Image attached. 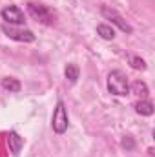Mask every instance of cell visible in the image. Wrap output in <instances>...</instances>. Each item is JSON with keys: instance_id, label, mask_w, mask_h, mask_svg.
I'll return each instance as SVG.
<instances>
[{"instance_id": "1", "label": "cell", "mask_w": 155, "mask_h": 157, "mask_svg": "<svg viewBox=\"0 0 155 157\" xmlns=\"http://www.w3.org/2000/svg\"><path fill=\"white\" fill-rule=\"evenodd\" d=\"M108 90H110V93L119 95V97L128 95V93H130V84H128L126 75H124L122 71H119V70L112 71V73L108 75Z\"/></svg>"}, {"instance_id": "2", "label": "cell", "mask_w": 155, "mask_h": 157, "mask_svg": "<svg viewBox=\"0 0 155 157\" xmlns=\"http://www.w3.org/2000/svg\"><path fill=\"white\" fill-rule=\"evenodd\" d=\"M51 126H53L55 133H64L68 130V112H66V106L62 101L57 102V108L51 117Z\"/></svg>"}, {"instance_id": "3", "label": "cell", "mask_w": 155, "mask_h": 157, "mask_svg": "<svg viewBox=\"0 0 155 157\" xmlns=\"http://www.w3.org/2000/svg\"><path fill=\"white\" fill-rule=\"evenodd\" d=\"M28 11L29 15L37 20V22H42V24H53V13L42 6V4H28Z\"/></svg>"}, {"instance_id": "4", "label": "cell", "mask_w": 155, "mask_h": 157, "mask_svg": "<svg viewBox=\"0 0 155 157\" xmlns=\"http://www.w3.org/2000/svg\"><path fill=\"white\" fill-rule=\"evenodd\" d=\"M100 13H102V17L104 18H108V20H112V24H115L117 28L120 29V31H124V33H131L133 29H131V26L117 13L115 9H112V7H102L100 9Z\"/></svg>"}, {"instance_id": "5", "label": "cell", "mask_w": 155, "mask_h": 157, "mask_svg": "<svg viewBox=\"0 0 155 157\" xmlns=\"http://www.w3.org/2000/svg\"><path fill=\"white\" fill-rule=\"evenodd\" d=\"M2 31H4V33L9 37V39L18 40V42H33V40H35L33 31H29V29H24V31H20V29H15L13 26H7V24H4V26H2Z\"/></svg>"}, {"instance_id": "6", "label": "cell", "mask_w": 155, "mask_h": 157, "mask_svg": "<svg viewBox=\"0 0 155 157\" xmlns=\"http://www.w3.org/2000/svg\"><path fill=\"white\" fill-rule=\"evenodd\" d=\"M2 18L9 24H15V26H22L24 24V13L17 7V6H9L2 11Z\"/></svg>"}, {"instance_id": "7", "label": "cell", "mask_w": 155, "mask_h": 157, "mask_svg": "<svg viewBox=\"0 0 155 157\" xmlns=\"http://www.w3.org/2000/svg\"><path fill=\"white\" fill-rule=\"evenodd\" d=\"M7 143H9V150L13 152V155H18L20 150H22V146H24V139H22L17 132H9Z\"/></svg>"}, {"instance_id": "8", "label": "cell", "mask_w": 155, "mask_h": 157, "mask_svg": "<svg viewBox=\"0 0 155 157\" xmlns=\"http://www.w3.org/2000/svg\"><path fill=\"white\" fill-rule=\"evenodd\" d=\"M2 88H4L6 91H9V93H17V91H20L22 84H20L18 78L6 77V78H2Z\"/></svg>"}, {"instance_id": "9", "label": "cell", "mask_w": 155, "mask_h": 157, "mask_svg": "<svg viewBox=\"0 0 155 157\" xmlns=\"http://www.w3.org/2000/svg\"><path fill=\"white\" fill-rule=\"evenodd\" d=\"M135 112H137L139 115H152V113H153V102L142 99V101L135 102Z\"/></svg>"}, {"instance_id": "10", "label": "cell", "mask_w": 155, "mask_h": 157, "mask_svg": "<svg viewBox=\"0 0 155 157\" xmlns=\"http://www.w3.org/2000/svg\"><path fill=\"white\" fill-rule=\"evenodd\" d=\"M97 33H99L104 40H113L115 39V31H113V28L108 26V24H99V26H97Z\"/></svg>"}, {"instance_id": "11", "label": "cell", "mask_w": 155, "mask_h": 157, "mask_svg": "<svg viewBox=\"0 0 155 157\" xmlns=\"http://www.w3.org/2000/svg\"><path fill=\"white\" fill-rule=\"evenodd\" d=\"M64 75H66V78L70 80V82H77L78 80V68L75 66V64H68L66 66V70H64Z\"/></svg>"}, {"instance_id": "12", "label": "cell", "mask_w": 155, "mask_h": 157, "mask_svg": "<svg viewBox=\"0 0 155 157\" xmlns=\"http://www.w3.org/2000/svg\"><path fill=\"white\" fill-rule=\"evenodd\" d=\"M131 90H133V93H137L139 97H146V95H148V86H146L144 82H141V80L133 82Z\"/></svg>"}, {"instance_id": "13", "label": "cell", "mask_w": 155, "mask_h": 157, "mask_svg": "<svg viewBox=\"0 0 155 157\" xmlns=\"http://www.w3.org/2000/svg\"><path fill=\"white\" fill-rule=\"evenodd\" d=\"M130 64H131L133 70H141V71L146 70V62H144L141 57H131V59H130Z\"/></svg>"}, {"instance_id": "14", "label": "cell", "mask_w": 155, "mask_h": 157, "mask_svg": "<svg viewBox=\"0 0 155 157\" xmlns=\"http://www.w3.org/2000/svg\"><path fill=\"white\" fill-rule=\"evenodd\" d=\"M122 146H124V148H133L131 139H124V141H122Z\"/></svg>"}]
</instances>
